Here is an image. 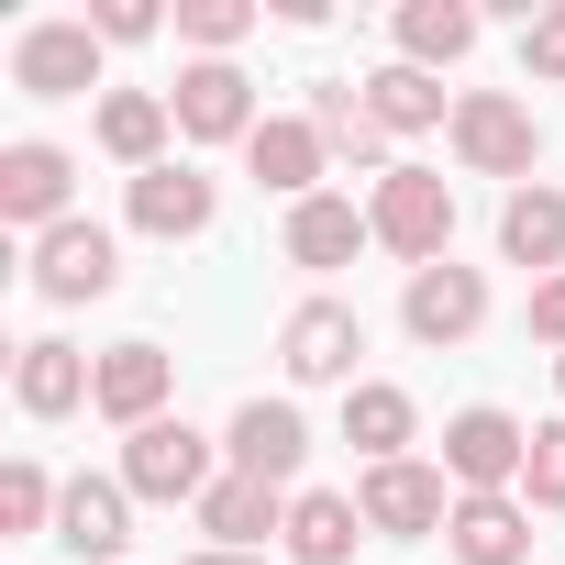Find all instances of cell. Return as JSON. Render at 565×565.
<instances>
[{
	"label": "cell",
	"instance_id": "5bb4252c",
	"mask_svg": "<svg viewBox=\"0 0 565 565\" xmlns=\"http://www.w3.org/2000/svg\"><path fill=\"white\" fill-rule=\"evenodd\" d=\"M167 388H178V355H167V344H111V355H100L89 411H100V422H122V433H145V422H167Z\"/></svg>",
	"mask_w": 565,
	"mask_h": 565
},
{
	"label": "cell",
	"instance_id": "1f68e13d",
	"mask_svg": "<svg viewBox=\"0 0 565 565\" xmlns=\"http://www.w3.org/2000/svg\"><path fill=\"white\" fill-rule=\"evenodd\" d=\"M156 23H167V12H145V0H100V12H89V34H100V45H145Z\"/></svg>",
	"mask_w": 565,
	"mask_h": 565
},
{
	"label": "cell",
	"instance_id": "5b68a950",
	"mask_svg": "<svg viewBox=\"0 0 565 565\" xmlns=\"http://www.w3.org/2000/svg\"><path fill=\"white\" fill-rule=\"evenodd\" d=\"M521 466H532V433L510 422V411H455L444 422V477H455V499H499V488H521Z\"/></svg>",
	"mask_w": 565,
	"mask_h": 565
},
{
	"label": "cell",
	"instance_id": "7a4b0ae2",
	"mask_svg": "<svg viewBox=\"0 0 565 565\" xmlns=\"http://www.w3.org/2000/svg\"><path fill=\"white\" fill-rule=\"evenodd\" d=\"M366 222H377V244L411 255V277H422V266H444V244H455V189H444L433 167H388L377 200H366Z\"/></svg>",
	"mask_w": 565,
	"mask_h": 565
},
{
	"label": "cell",
	"instance_id": "484cf974",
	"mask_svg": "<svg viewBox=\"0 0 565 565\" xmlns=\"http://www.w3.org/2000/svg\"><path fill=\"white\" fill-rule=\"evenodd\" d=\"M499 255L510 266H543V277H565V189H510V211H499Z\"/></svg>",
	"mask_w": 565,
	"mask_h": 565
},
{
	"label": "cell",
	"instance_id": "83f0119b",
	"mask_svg": "<svg viewBox=\"0 0 565 565\" xmlns=\"http://www.w3.org/2000/svg\"><path fill=\"white\" fill-rule=\"evenodd\" d=\"M56 499H67V477H45V455L0 466V532H56Z\"/></svg>",
	"mask_w": 565,
	"mask_h": 565
},
{
	"label": "cell",
	"instance_id": "e0dca14e",
	"mask_svg": "<svg viewBox=\"0 0 565 565\" xmlns=\"http://www.w3.org/2000/svg\"><path fill=\"white\" fill-rule=\"evenodd\" d=\"M211 211H222V189L200 178V167H145L134 178V233H156V244H189V233H211Z\"/></svg>",
	"mask_w": 565,
	"mask_h": 565
},
{
	"label": "cell",
	"instance_id": "603a6c76",
	"mask_svg": "<svg viewBox=\"0 0 565 565\" xmlns=\"http://www.w3.org/2000/svg\"><path fill=\"white\" fill-rule=\"evenodd\" d=\"M355 532H366V510L344 499V488H300L289 499V565H355Z\"/></svg>",
	"mask_w": 565,
	"mask_h": 565
},
{
	"label": "cell",
	"instance_id": "ffe728a7",
	"mask_svg": "<svg viewBox=\"0 0 565 565\" xmlns=\"http://www.w3.org/2000/svg\"><path fill=\"white\" fill-rule=\"evenodd\" d=\"M200 532H211L222 554H255L266 532H289V488H266V477H233V466H222V488L200 499Z\"/></svg>",
	"mask_w": 565,
	"mask_h": 565
},
{
	"label": "cell",
	"instance_id": "4316f807",
	"mask_svg": "<svg viewBox=\"0 0 565 565\" xmlns=\"http://www.w3.org/2000/svg\"><path fill=\"white\" fill-rule=\"evenodd\" d=\"M366 111H377L388 134H433V122H455V111H444V78H433V67H399V56L366 78Z\"/></svg>",
	"mask_w": 565,
	"mask_h": 565
},
{
	"label": "cell",
	"instance_id": "2e32d148",
	"mask_svg": "<svg viewBox=\"0 0 565 565\" xmlns=\"http://www.w3.org/2000/svg\"><path fill=\"white\" fill-rule=\"evenodd\" d=\"M244 167H255V189H277V200H322V167H333V145H322V122H255L244 134Z\"/></svg>",
	"mask_w": 565,
	"mask_h": 565
},
{
	"label": "cell",
	"instance_id": "7c38bea8",
	"mask_svg": "<svg viewBox=\"0 0 565 565\" xmlns=\"http://www.w3.org/2000/svg\"><path fill=\"white\" fill-rule=\"evenodd\" d=\"M399 322H411V344H466V333L488 322V277H477V266H455V255H444V266H422L411 289H399Z\"/></svg>",
	"mask_w": 565,
	"mask_h": 565
},
{
	"label": "cell",
	"instance_id": "52a82bcc",
	"mask_svg": "<svg viewBox=\"0 0 565 565\" xmlns=\"http://www.w3.org/2000/svg\"><path fill=\"white\" fill-rule=\"evenodd\" d=\"M67 189H78V156H67V145H45V134L0 145V222H12V233H56V222H78Z\"/></svg>",
	"mask_w": 565,
	"mask_h": 565
},
{
	"label": "cell",
	"instance_id": "d6a6232c",
	"mask_svg": "<svg viewBox=\"0 0 565 565\" xmlns=\"http://www.w3.org/2000/svg\"><path fill=\"white\" fill-rule=\"evenodd\" d=\"M532 344L565 355V277H532Z\"/></svg>",
	"mask_w": 565,
	"mask_h": 565
},
{
	"label": "cell",
	"instance_id": "9c48e42d",
	"mask_svg": "<svg viewBox=\"0 0 565 565\" xmlns=\"http://www.w3.org/2000/svg\"><path fill=\"white\" fill-rule=\"evenodd\" d=\"M167 111H178L189 145H244V134H255V78H244L233 56H189L178 89H167Z\"/></svg>",
	"mask_w": 565,
	"mask_h": 565
},
{
	"label": "cell",
	"instance_id": "4dcf8cb0",
	"mask_svg": "<svg viewBox=\"0 0 565 565\" xmlns=\"http://www.w3.org/2000/svg\"><path fill=\"white\" fill-rule=\"evenodd\" d=\"M521 78L565 89V0H554V12H532V23H521Z\"/></svg>",
	"mask_w": 565,
	"mask_h": 565
},
{
	"label": "cell",
	"instance_id": "3957f363",
	"mask_svg": "<svg viewBox=\"0 0 565 565\" xmlns=\"http://www.w3.org/2000/svg\"><path fill=\"white\" fill-rule=\"evenodd\" d=\"M122 488H134V499H189V510H200V499L222 488V444L189 433V422L167 411V422H145V433L122 444Z\"/></svg>",
	"mask_w": 565,
	"mask_h": 565
},
{
	"label": "cell",
	"instance_id": "d4e9b609",
	"mask_svg": "<svg viewBox=\"0 0 565 565\" xmlns=\"http://www.w3.org/2000/svg\"><path fill=\"white\" fill-rule=\"evenodd\" d=\"M167 122H178L167 89H100V156L111 167H134V178L167 167Z\"/></svg>",
	"mask_w": 565,
	"mask_h": 565
},
{
	"label": "cell",
	"instance_id": "ba28073f",
	"mask_svg": "<svg viewBox=\"0 0 565 565\" xmlns=\"http://www.w3.org/2000/svg\"><path fill=\"white\" fill-rule=\"evenodd\" d=\"M12 89H23V100H78V89H100V34H89V12H78V23H23V34H12Z\"/></svg>",
	"mask_w": 565,
	"mask_h": 565
},
{
	"label": "cell",
	"instance_id": "ac0fdd59",
	"mask_svg": "<svg viewBox=\"0 0 565 565\" xmlns=\"http://www.w3.org/2000/svg\"><path fill=\"white\" fill-rule=\"evenodd\" d=\"M444 554H455V565H521V554H532V499H521V488H499V499H455Z\"/></svg>",
	"mask_w": 565,
	"mask_h": 565
},
{
	"label": "cell",
	"instance_id": "277c9868",
	"mask_svg": "<svg viewBox=\"0 0 565 565\" xmlns=\"http://www.w3.org/2000/svg\"><path fill=\"white\" fill-rule=\"evenodd\" d=\"M355 355H366V311H344V300H300L289 322H277L289 388H355Z\"/></svg>",
	"mask_w": 565,
	"mask_h": 565
},
{
	"label": "cell",
	"instance_id": "4fadbf2b",
	"mask_svg": "<svg viewBox=\"0 0 565 565\" xmlns=\"http://www.w3.org/2000/svg\"><path fill=\"white\" fill-rule=\"evenodd\" d=\"M89 388H100V355H78L67 333H34V344L12 355V399H23V422H67Z\"/></svg>",
	"mask_w": 565,
	"mask_h": 565
},
{
	"label": "cell",
	"instance_id": "44dd1931",
	"mask_svg": "<svg viewBox=\"0 0 565 565\" xmlns=\"http://www.w3.org/2000/svg\"><path fill=\"white\" fill-rule=\"evenodd\" d=\"M344 444H355L366 466H399V455L422 444V411H411V388H388V377H355V388H344Z\"/></svg>",
	"mask_w": 565,
	"mask_h": 565
},
{
	"label": "cell",
	"instance_id": "cb8c5ba5",
	"mask_svg": "<svg viewBox=\"0 0 565 565\" xmlns=\"http://www.w3.org/2000/svg\"><path fill=\"white\" fill-rule=\"evenodd\" d=\"M311 122H322V145H333L344 167L388 178V122L366 111V78H322V89H311Z\"/></svg>",
	"mask_w": 565,
	"mask_h": 565
},
{
	"label": "cell",
	"instance_id": "f546056e",
	"mask_svg": "<svg viewBox=\"0 0 565 565\" xmlns=\"http://www.w3.org/2000/svg\"><path fill=\"white\" fill-rule=\"evenodd\" d=\"M521 499L532 510H565V411L532 422V466H521Z\"/></svg>",
	"mask_w": 565,
	"mask_h": 565
},
{
	"label": "cell",
	"instance_id": "8992f818",
	"mask_svg": "<svg viewBox=\"0 0 565 565\" xmlns=\"http://www.w3.org/2000/svg\"><path fill=\"white\" fill-rule=\"evenodd\" d=\"M355 510H366V532L422 543V532H444V521H455V477H444V466H422V455H399V466H366Z\"/></svg>",
	"mask_w": 565,
	"mask_h": 565
},
{
	"label": "cell",
	"instance_id": "8fae6325",
	"mask_svg": "<svg viewBox=\"0 0 565 565\" xmlns=\"http://www.w3.org/2000/svg\"><path fill=\"white\" fill-rule=\"evenodd\" d=\"M300 455H311L300 399H244L233 433H222V466H233V477H266V488H289V499H300Z\"/></svg>",
	"mask_w": 565,
	"mask_h": 565
},
{
	"label": "cell",
	"instance_id": "7402d4cb",
	"mask_svg": "<svg viewBox=\"0 0 565 565\" xmlns=\"http://www.w3.org/2000/svg\"><path fill=\"white\" fill-rule=\"evenodd\" d=\"M388 34H399V67H433V78H444V67L488 34V12H477V0H399Z\"/></svg>",
	"mask_w": 565,
	"mask_h": 565
},
{
	"label": "cell",
	"instance_id": "6da1fadb",
	"mask_svg": "<svg viewBox=\"0 0 565 565\" xmlns=\"http://www.w3.org/2000/svg\"><path fill=\"white\" fill-rule=\"evenodd\" d=\"M444 134H455L466 178H521V189H532V167H543V122H532V100H510V89H466Z\"/></svg>",
	"mask_w": 565,
	"mask_h": 565
},
{
	"label": "cell",
	"instance_id": "9a60e30c",
	"mask_svg": "<svg viewBox=\"0 0 565 565\" xmlns=\"http://www.w3.org/2000/svg\"><path fill=\"white\" fill-rule=\"evenodd\" d=\"M56 543H67L78 565H122V543H134V488H122V477H67Z\"/></svg>",
	"mask_w": 565,
	"mask_h": 565
},
{
	"label": "cell",
	"instance_id": "e575fe53",
	"mask_svg": "<svg viewBox=\"0 0 565 565\" xmlns=\"http://www.w3.org/2000/svg\"><path fill=\"white\" fill-rule=\"evenodd\" d=\"M554 388H565V355H554Z\"/></svg>",
	"mask_w": 565,
	"mask_h": 565
},
{
	"label": "cell",
	"instance_id": "30bf717a",
	"mask_svg": "<svg viewBox=\"0 0 565 565\" xmlns=\"http://www.w3.org/2000/svg\"><path fill=\"white\" fill-rule=\"evenodd\" d=\"M34 289H45L56 311L111 300V289H122V244H111L100 222H56V233H34Z\"/></svg>",
	"mask_w": 565,
	"mask_h": 565
},
{
	"label": "cell",
	"instance_id": "f1b7e54d",
	"mask_svg": "<svg viewBox=\"0 0 565 565\" xmlns=\"http://www.w3.org/2000/svg\"><path fill=\"white\" fill-rule=\"evenodd\" d=\"M255 34V0H178V45H200V56H233Z\"/></svg>",
	"mask_w": 565,
	"mask_h": 565
},
{
	"label": "cell",
	"instance_id": "d6986e66",
	"mask_svg": "<svg viewBox=\"0 0 565 565\" xmlns=\"http://www.w3.org/2000/svg\"><path fill=\"white\" fill-rule=\"evenodd\" d=\"M377 244V222L344 200V189H322V200H300L289 211V266H311V277H333V266H355Z\"/></svg>",
	"mask_w": 565,
	"mask_h": 565
},
{
	"label": "cell",
	"instance_id": "836d02e7",
	"mask_svg": "<svg viewBox=\"0 0 565 565\" xmlns=\"http://www.w3.org/2000/svg\"><path fill=\"white\" fill-rule=\"evenodd\" d=\"M189 565H255V554H222V543H211V554H189Z\"/></svg>",
	"mask_w": 565,
	"mask_h": 565
}]
</instances>
